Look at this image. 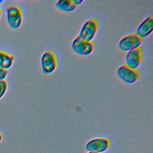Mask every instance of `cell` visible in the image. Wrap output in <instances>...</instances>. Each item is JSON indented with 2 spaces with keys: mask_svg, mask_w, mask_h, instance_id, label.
<instances>
[{
  "mask_svg": "<svg viewBox=\"0 0 153 153\" xmlns=\"http://www.w3.org/2000/svg\"><path fill=\"white\" fill-rule=\"evenodd\" d=\"M2 2H3V0H0V4H1Z\"/></svg>",
  "mask_w": 153,
  "mask_h": 153,
  "instance_id": "15",
  "label": "cell"
},
{
  "mask_svg": "<svg viewBox=\"0 0 153 153\" xmlns=\"http://www.w3.org/2000/svg\"><path fill=\"white\" fill-rule=\"evenodd\" d=\"M1 8H0V17H1Z\"/></svg>",
  "mask_w": 153,
  "mask_h": 153,
  "instance_id": "17",
  "label": "cell"
},
{
  "mask_svg": "<svg viewBox=\"0 0 153 153\" xmlns=\"http://www.w3.org/2000/svg\"><path fill=\"white\" fill-rule=\"evenodd\" d=\"M98 27L99 23L96 19H88L83 24L78 36L84 40L91 41L95 36Z\"/></svg>",
  "mask_w": 153,
  "mask_h": 153,
  "instance_id": "3",
  "label": "cell"
},
{
  "mask_svg": "<svg viewBox=\"0 0 153 153\" xmlns=\"http://www.w3.org/2000/svg\"><path fill=\"white\" fill-rule=\"evenodd\" d=\"M143 47H139L128 51L126 55V65L128 66L137 69L143 60Z\"/></svg>",
  "mask_w": 153,
  "mask_h": 153,
  "instance_id": "7",
  "label": "cell"
},
{
  "mask_svg": "<svg viewBox=\"0 0 153 153\" xmlns=\"http://www.w3.org/2000/svg\"><path fill=\"white\" fill-rule=\"evenodd\" d=\"M1 140H2V135H1V134L0 133V142L1 141Z\"/></svg>",
  "mask_w": 153,
  "mask_h": 153,
  "instance_id": "14",
  "label": "cell"
},
{
  "mask_svg": "<svg viewBox=\"0 0 153 153\" xmlns=\"http://www.w3.org/2000/svg\"><path fill=\"white\" fill-rule=\"evenodd\" d=\"M117 74L123 81L127 84L135 82L139 79L140 75L139 70L133 69L126 64L120 66L117 71Z\"/></svg>",
  "mask_w": 153,
  "mask_h": 153,
  "instance_id": "2",
  "label": "cell"
},
{
  "mask_svg": "<svg viewBox=\"0 0 153 153\" xmlns=\"http://www.w3.org/2000/svg\"><path fill=\"white\" fill-rule=\"evenodd\" d=\"M153 30V16L146 18L138 26L136 30V34L144 38L151 33Z\"/></svg>",
  "mask_w": 153,
  "mask_h": 153,
  "instance_id": "9",
  "label": "cell"
},
{
  "mask_svg": "<svg viewBox=\"0 0 153 153\" xmlns=\"http://www.w3.org/2000/svg\"><path fill=\"white\" fill-rule=\"evenodd\" d=\"M143 38L136 33H131L123 37L118 43L120 50L124 51H129L135 49L142 44Z\"/></svg>",
  "mask_w": 153,
  "mask_h": 153,
  "instance_id": "6",
  "label": "cell"
},
{
  "mask_svg": "<svg viewBox=\"0 0 153 153\" xmlns=\"http://www.w3.org/2000/svg\"><path fill=\"white\" fill-rule=\"evenodd\" d=\"M14 56L7 54L4 51H0V68L8 70L13 65Z\"/></svg>",
  "mask_w": 153,
  "mask_h": 153,
  "instance_id": "11",
  "label": "cell"
},
{
  "mask_svg": "<svg viewBox=\"0 0 153 153\" xmlns=\"http://www.w3.org/2000/svg\"><path fill=\"white\" fill-rule=\"evenodd\" d=\"M72 49L78 54L88 56L93 51L94 44L92 41H85L78 36L72 41Z\"/></svg>",
  "mask_w": 153,
  "mask_h": 153,
  "instance_id": "4",
  "label": "cell"
},
{
  "mask_svg": "<svg viewBox=\"0 0 153 153\" xmlns=\"http://www.w3.org/2000/svg\"><path fill=\"white\" fill-rule=\"evenodd\" d=\"M8 74V70H5L0 68V80H3L5 78Z\"/></svg>",
  "mask_w": 153,
  "mask_h": 153,
  "instance_id": "13",
  "label": "cell"
},
{
  "mask_svg": "<svg viewBox=\"0 0 153 153\" xmlns=\"http://www.w3.org/2000/svg\"><path fill=\"white\" fill-rule=\"evenodd\" d=\"M7 88V82L5 79L0 80V99L4 96Z\"/></svg>",
  "mask_w": 153,
  "mask_h": 153,
  "instance_id": "12",
  "label": "cell"
},
{
  "mask_svg": "<svg viewBox=\"0 0 153 153\" xmlns=\"http://www.w3.org/2000/svg\"><path fill=\"white\" fill-rule=\"evenodd\" d=\"M41 65L44 74H50L56 69L57 61L54 53L51 50L46 51L41 56Z\"/></svg>",
  "mask_w": 153,
  "mask_h": 153,
  "instance_id": "5",
  "label": "cell"
},
{
  "mask_svg": "<svg viewBox=\"0 0 153 153\" xmlns=\"http://www.w3.org/2000/svg\"><path fill=\"white\" fill-rule=\"evenodd\" d=\"M7 20L9 26L13 29H18L23 21L22 11L17 5H9L6 9Z\"/></svg>",
  "mask_w": 153,
  "mask_h": 153,
  "instance_id": "1",
  "label": "cell"
},
{
  "mask_svg": "<svg viewBox=\"0 0 153 153\" xmlns=\"http://www.w3.org/2000/svg\"><path fill=\"white\" fill-rule=\"evenodd\" d=\"M82 2L83 0H59L56 2L55 5L59 10L69 13L74 11Z\"/></svg>",
  "mask_w": 153,
  "mask_h": 153,
  "instance_id": "10",
  "label": "cell"
},
{
  "mask_svg": "<svg viewBox=\"0 0 153 153\" xmlns=\"http://www.w3.org/2000/svg\"><path fill=\"white\" fill-rule=\"evenodd\" d=\"M110 145L107 138H96L88 141L85 145V149L88 152L100 153L106 151Z\"/></svg>",
  "mask_w": 153,
  "mask_h": 153,
  "instance_id": "8",
  "label": "cell"
},
{
  "mask_svg": "<svg viewBox=\"0 0 153 153\" xmlns=\"http://www.w3.org/2000/svg\"><path fill=\"white\" fill-rule=\"evenodd\" d=\"M88 153H97V152H88Z\"/></svg>",
  "mask_w": 153,
  "mask_h": 153,
  "instance_id": "16",
  "label": "cell"
}]
</instances>
